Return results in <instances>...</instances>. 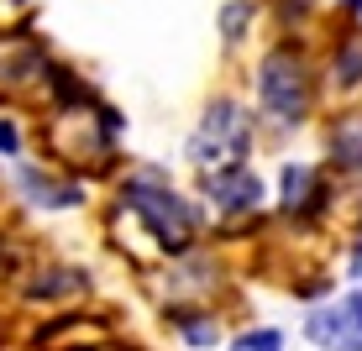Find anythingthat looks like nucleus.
Returning <instances> with one entry per match:
<instances>
[{
    "label": "nucleus",
    "mask_w": 362,
    "mask_h": 351,
    "mask_svg": "<svg viewBox=\"0 0 362 351\" xmlns=\"http://www.w3.org/2000/svg\"><path fill=\"white\" fill-rule=\"evenodd\" d=\"M121 215L142 220L163 252H184V246L194 242V210L153 179H132L127 189H121Z\"/></svg>",
    "instance_id": "nucleus-1"
},
{
    "label": "nucleus",
    "mask_w": 362,
    "mask_h": 351,
    "mask_svg": "<svg viewBox=\"0 0 362 351\" xmlns=\"http://www.w3.org/2000/svg\"><path fill=\"white\" fill-rule=\"evenodd\" d=\"M252 147V121L236 100H216V105L199 116V126L189 136V162L205 173H221V168H236Z\"/></svg>",
    "instance_id": "nucleus-2"
},
{
    "label": "nucleus",
    "mask_w": 362,
    "mask_h": 351,
    "mask_svg": "<svg viewBox=\"0 0 362 351\" xmlns=\"http://www.w3.org/2000/svg\"><path fill=\"white\" fill-rule=\"evenodd\" d=\"M257 100H263V110L273 121H284V126L305 121V110H310V69H305V58L289 53V47L268 53L263 69H257Z\"/></svg>",
    "instance_id": "nucleus-3"
},
{
    "label": "nucleus",
    "mask_w": 362,
    "mask_h": 351,
    "mask_svg": "<svg viewBox=\"0 0 362 351\" xmlns=\"http://www.w3.org/2000/svg\"><path fill=\"white\" fill-rule=\"evenodd\" d=\"M305 335L320 351H362V288H352L336 304H320L305 320Z\"/></svg>",
    "instance_id": "nucleus-4"
},
{
    "label": "nucleus",
    "mask_w": 362,
    "mask_h": 351,
    "mask_svg": "<svg viewBox=\"0 0 362 351\" xmlns=\"http://www.w3.org/2000/svg\"><path fill=\"white\" fill-rule=\"evenodd\" d=\"M42 69H47V58H42L37 42H27L21 32L0 37V84H6V90H27V84H37Z\"/></svg>",
    "instance_id": "nucleus-5"
},
{
    "label": "nucleus",
    "mask_w": 362,
    "mask_h": 351,
    "mask_svg": "<svg viewBox=\"0 0 362 351\" xmlns=\"http://www.w3.org/2000/svg\"><path fill=\"white\" fill-rule=\"evenodd\" d=\"M205 194L216 199L221 210H257V199H263V184H257L252 168H221V173H205Z\"/></svg>",
    "instance_id": "nucleus-6"
},
{
    "label": "nucleus",
    "mask_w": 362,
    "mask_h": 351,
    "mask_svg": "<svg viewBox=\"0 0 362 351\" xmlns=\"http://www.w3.org/2000/svg\"><path fill=\"white\" fill-rule=\"evenodd\" d=\"M320 205V173L310 162H289L284 168V210L289 215H305V210Z\"/></svg>",
    "instance_id": "nucleus-7"
},
{
    "label": "nucleus",
    "mask_w": 362,
    "mask_h": 351,
    "mask_svg": "<svg viewBox=\"0 0 362 351\" xmlns=\"http://www.w3.org/2000/svg\"><path fill=\"white\" fill-rule=\"evenodd\" d=\"M331 157L341 162V168H362V116L341 121V126L331 131Z\"/></svg>",
    "instance_id": "nucleus-8"
},
{
    "label": "nucleus",
    "mask_w": 362,
    "mask_h": 351,
    "mask_svg": "<svg viewBox=\"0 0 362 351\" xmlns=\"http://www.w3.org/2000/svg\"><path fill=\"white\" fill-rule=\"evenodd\" d=\"M252 21V0H231L221 11V27H226V42H242V27Z\"/></svg>",
    "instance_id": "nucleus-9"
},
{
    "label": "nucleus",
    "mask_w": 362,
    "mask_h": 351,
    "mask_svg": "<svg viewBox=\"0 0 362 351\" xmlns=\"http://www.w3.org/2000/svg\"><path fill=\"white\" fill-rule=\"evenodd\" d=\"M231 351H284V335L279 331H247L231 341Z\"/></svg>",
    "instance_id": "nucleus-10"
},
{
    "label": "nucleus",
    "mask_w": 362,
    "mask_h": 351,
    "mask_svg": "<svg viewBox=\"0 0 362 351\" xmlns=\"http://www.w3.org/2000/svg\"><path fill=\"white\" fill-rule=\"evenodd\" d=\"M336 79L341 84H362V42H352L341 53V64H336Z\"/></svg>",
    "instance_id": "nucleus-11"
},
{
    "label": "nucleus",
    "mask_w": 362,
    "mask_h": 351,
    "mask_svg": "<svg viewBox=\"0 0 362 351\" xmlns=\"http://www.w3.org/2000/svg\"><path fill=\"white\" fill-rule=\"evenodd\" d=\"M0 153H16V126L11 121H0Z\"/></svg>",
    "instance_id": "nucleus-12"
},
{
    "label": "nucleus",
    "mask_w": 362,
    "mask_h": 351,
    "mask_svg": "<svg viewBox=\"0 0 362 351\" xmlns=\"http://www.w3.org/2000/svg\"><path fill=\"white\" fill-rule=\"evenodd\" d=\"M352 273H357V278H362V252H357V257H352Z\"/></svg>",
    "instance_id": "nucleus-13"
},
{
    "label": "nucleus",
    "mask_w": 362,
    "mask_h": 351,
    "mask_svg": "<svg viewBox=\"0 0 362 351\" xmlns=\"http://www.w3.org/2000/svg\"><path fill=\"white\" fill-rule=\"evenodd\" d=\"M346 6H362V0H346Z\"/></svg>",
    "instance_id": "nucleus-14"
}]
</instances>
